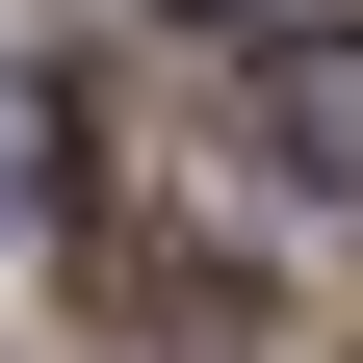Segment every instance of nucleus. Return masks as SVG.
<instances>
[{
    "label": "nucleus",
    "mask_w": 363,
    "mask_h": 363,
    "mask_svg": "<svg viewBox=\"0 0 363 363\" xmlns=\"http://www.w3.org/2000/svg\"><path fill=\"white\" fill-rule=\"evenodd\" d=\"M234 130H259V182H311V208H363V0H286V26H259Z\"/></svg>",
    "instance_id": "f257e3e1"
},
{
    "label": "nucleus",
    "mask_w": 363,
    "mask_h": 363,
    "mask_svg": "<svg viewBox=\"0 0 363 363\" xmlns=\"http://www.w3.org/2000/svg\"><path fill=\"white\" fill-rule=\"evenodd\" d=\"M26 208H52V104L0 78V234H26Z\"/></svg>",
    "instance_id": "f03ea898"
},
{
    "label": "nucleus",
    "mask_w": 363,
    "mask_h": 363,
    "mask_svg": "<svg viewBox=\"0 0 363 363\" xmlns=\"http://www.w3.org/2000/svg\"><path fill=\"white\" fill-rule=\"evenodd\" d=\"M234 26H286V0H234Z\"/></svg>",
    "instance_id": "7ed1b4c3"
}]
</instances>
